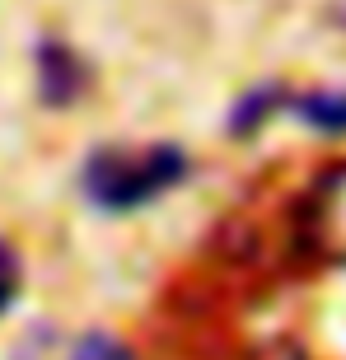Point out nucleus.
Instances as JSON below:
<instances>
[{
  "mask_svg": "<svg viewBox=\"0 0 346 360\" xmlns=\"http://www.w3.org/2000/svg\"><path fill=\"white\" fill-rule=\"evenodd\" d=\"M187 178V155L178 146H136V150H94L80 174L84 197L108 215L141 211Z\"/></svg>",
  "mask_w": 346,
  "mask_h": 360,
  "instance_id": "obj_1",
  "label": "nucleus"
},
{
  "mask_svg": "<svg viewBox=\"0 0 346 360\" xmlns=\"http://www.w3.org/2000/svg\"><path fill=\"white\" fill-rule=\"evenodd\" d=\"M300 243L314 262L346 267V164H333L305 192L300 206Z\"/></svg>",
  "mask_w": 346,
  "mask_h": 360,
  "instance_id": "obj_2",
  "label": "nucleus"
},
{
  "mask_svg": "<svg viewBox=\"0 0 346 360\" xmlns=\"http://www.w3.org/2000/svg\"><path fill=\"white\" fill-rule=\"evenodd\" d=\"M38 84H42V98L47 103H70L75 94H84V70H80V56L70 47H38Z\"/></svg>",
  "mask_w": 346,
  "mask_h": 360,
  "instance_id": "obj_3",
  "label": "nucleus"
},
{
  "mask_svg": "<svg viewBox=\"0 0 346 360\" xmlns=\"http://www.w3.org/2000/svg\"><path fill=\"white\" fill-rule=\"evenodd\" d=\"M281 108H295L323 136H346V89H309L300 98H286Z\"/></svg>",
  "mask_w": 346,
  "mask_h": 360,
  "instance_id": "obj_4",
  "label": "nucleus"
},
{
  "mask_svg": "<svg viewBox=\"0 0 346 360\" xmlns=\"http://www.w3.org/2000/svg\"><path fill=\"white\" fill-rule=\"evenodd\" d=\"M66 360H136L132 351L122 347L117 337H108V333H89V337H80L75 347L66 351Z\"/></svg>",
  "mask_w": 346,
  "mask_h": 360,
  "instance_id": "obj_5",
  "label": "nucleus"
},
{
  "mask_svg": "<svg viewBox=\"0 0 346 360\" xmlns=\"http://www.w3.org/2000/svg\"><path fill=\"white\" fill-rule=\"evenodd\" d=\"M19 290H24V262H19V253H14L10 243L0 239V314L14 309Z\"/></svg>",
  "mask_w": 346,
  "mask_h": 360,
  "instance_id": "obj_6",
  "label": "nucleus"
},
{
  "mask_svg": "<svg viewBox=\"0 0 346 360\" xmlns=\"http://www.w3.org/2000/svg\"><path fill=\"white\" fill-rule=\"evenodd\" d=\"M248 360H309L300 347H290V342H267V347H257Z\"/></svg>",
  "mask_w": 346,
  "mask_h": 360,
  "instance_id": "obj_7",
  "label": "nucleus"
}]
</instances>
